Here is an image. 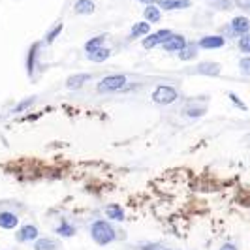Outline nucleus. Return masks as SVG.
I'll return each mask as SVG.
<instances>
[{
    "mask_svg": "<svg viewBox=\"0 0 250 250\" xmlns=\"http://www.w3.org/2000/svg\"><path fill=\"white\" fill-rule=\"evenodd\" d=\"M40 42H36L32 47H30V51H28V57H26V72H28V75H32L34 74V68H36V53L38 49H40Z\"/></svg>",
    "mask_w": 250,
    "mask_h": 250,
    "instance_id": "nucleus-13",
    "label": "nucleus"
},
{
    "mask_svg": "<svg viewBox=\"0 0 250 250\" xmlns=\"http://www.w3.org/2000/svg\"><path fill=\"white\" fill-rule=\"evenodd\" d=\"M17 224H19L17 214L10 213V211H2V213H0V228H4V229H13Z\"/></svg>",
    "mask_w": 250,
    "mask_h": 250,
    "instance_id": "nucleus-11",
    "label": "nucleus"
},
{
    "mask_svg": "<svg viewBox=\"0 0 250 250\" xmlns=\"http://www.w3.org/2000/svg\"><path fill=\"white\" fill-rule=\"evenodd\" d=\"M90 237L94 239V243L98 245H109L117 239V231L107 220H96L90 226Z\"/></svg>",
    "mask_w": 250,
    "mask_h": 250,
    "instance_id": "nucleus-1",
    "label": "nucleus"
},
{
    "mask_svg": "<svg viewBox=\"0 0 250 250\" xmlns=\"http://www.w3.org/2000/svg\"><path fill=\"white\" fill-rule=\"evenodd\" d=\"M61 32H62V25L59 23V25H55L49 30V32H47V36H45V42H47V43H53V42L57 40V36H59Z\"/></svg>",
    "mask_w": 250,
    "mask_h": 250,
    "instance_id": "nucleus-24",
    "label": "nucleus"
},
{
    "mask_svg": "<svg viewBox=\"0 0 250 250\" xmlns=\"http://www.w3.org/2000/svg\"><path fill=\"white\" fill-rule=\"evenodd\" d=\"M104 43H105V36H104V34L90 38L87 43H85V51H87V53H92V51H96V49H100V47H104Z\"/></svg>",
    "mask_w": 250,
    "mask_h": 250,
    "instance_id": "nucleus-18",
    "label": "nucleus"
},
{
    "mask_svg": "<svg viewBox=\"0 0 250 250\" xmlns=\"http://www.w3.org/2000/svg\"><path fill=\"white\" fill-rule=\"evenodd\" d=\"M220 250H237V247H235V245H231V243H226Z\"/></svg>",
    "mask_w": 250,
    "mask_h": 250,
    "instance_id": "nucleus-31",
    "label": "nucleus"
},
{
    "mask_svg": "<svg viewBox=\"0 0 250 250\" xmlns=\"http://www.w3.org/2000/svg\"><path fill=\"white\" fill-rule=\"evenodd\" d=\"M196 53H198L196 45H192V43H187V47H185V49L179 51V59H181V61H192V59L196 57Z\"/></svg>",
    "mask_w": 250,
    "mask_h": 250,
    "instance_id": "nucleus-22",
    "label": "nucleus"
},
{
    "mask_svg": "<svg viewBox=\"0 0 250 250\" xmlns=\"http://www.w3.org/2000/svg\"><path fill=\"white\" fill-rule=\"evenodd\" d=\"M138 2H141V4H147V6H149V4H154L156 0H138Z\"/></svg>",
    "mask_w": 250,
    "mask_h": 250,
    "instance_id": "nucleus-32",
    "label": "nucleus"
},
{
    "mask_svg": "<svg viewBox=\"0 0 250 250\" xmlns=\"http://www.w3.org/2000/svg\"><path fill=\"white\" fill-rule=\"evenodd\" d=\"M235 6L250 13V0H235Z\"/></svg>",
    "mask_w": 250,
    "mask_h": 250,
    "instance_id": "nucleus-29",
    "label": "nucleus"
},
{
    "mask_svg": "<svg viewBox=\"0 0 250 250\" xmlns=\"http://www.w3.org/2000/svg\"><path fill=\"white\" fill-rule=\"evenodd\" d=\"M229 98H231V100H233V104H235V105H239V107H241V109H243V111H245V109H247V105H245V104H243V102L239 100V98H237V94H233V92H229Z\"/></svg>",
    "mask_w": 250,
    "mask_h": 250,
    "instance_id": "nucleus-30",
    "label": "nucleus"
},
{
    "mask_svg": "<svg viewBox=\"0 0 250 250\" xmlns=\"http://www.w3.org/2000/svg\"><path fill=\"white\" fill-rule=\"evenodd\" d=\"M213 8H216V10H229L233 4H231V0H207Z\"/></svg>",
    "mask_w": 250,
    "mask_h": 250,
    "instance_id": "nucleus-25",
    "label": "nucleus"
},
{
    "mask_svg": "<svg viewBox=\"0 0 250 250\" xmlns=\"http://www.w3.org/2000/svg\"><path fill=\"white\" fill-rule=\"evenodd\" d=\"M179 98V92L175 87H169V85H158L152 92V100L160 105H169Z\"/></svg>",
    "mask_w": 250,
    "mask_h": 250,
    "instance_id": "nucleus-2",
    "label": "nucleus"
},
{
    "mask_svg": "<svg viewBox=\"0 0 250 250\" xmlns=\"http://www.w3.org/2000/svg\"><path fill=\"white\" fill-rule=\"evenodd\" d=\"M239 70L243 75H250V57H243L239 61Z\"/></svg>",
    "mask_w": 250,
    "mask_h": 250,
    "instance_id": "nucleus-27",
    "label": "nucleus"
},
{
    "mask_svg": "<svg viewBox=\"0 0 250 250\" xmlns=\"http://www.w3.org/2000/svg\"><path fill=\"white\" fill-rule=\"evenodd\" d=\"M57 233H59V235H62V237H74L75 228L72 224H68L66 220H62V222L59 224V228H57Z\"/></svg>",
    "mask_w": 250,
    "mask_h": 250,
    "instance_id": "nucleus-21",
    "label": "nucleus"
},
{
    "mask_svg": "<svg viewBox=\"0 0 250 250\" xmlns=\"http://www.w3.org/2000/svg\"><path fill=\"white\" fill-rule=\"evenodd\" d=\"M205 113V105H201V107H196L194 104H190L187 109H185V115H188V117H201Z\"/></svg>",
    "mask_w": 250,
    "mask_h": 250,
    "instance_id": "nucleus-23",
    "label": "nucleus"
},
{
    "mask_svg": "<svg viewBox=\"0 0 250 250\" xmlns=\"http://www.w3.org/2000/svg\"><path fill=\"white\" fill-rule=\"evenodd\" d=\"M105 214L111 218V220H125V211H123V207L121 205H107V209H105Z\"/></svg>",
    "mask_w": 250,
    "mask_h": 250,
    "instance_id": "nucleus-19",
    "label": "nucleus"
},
{
    "mask_svg": "<svg viewBox=\"0 0 250 250\" xmlns=\"http://www.w3.org/2000/svg\"><path fill=\"white\" fill-rule=\"evenodd\" d=\"M38 228L34 224H26L23 226L19 231H17V235H15V239L19 241V243H28V241H36L38 239Z\"/></svg>",
    "mask_w": 250,
    "mask_h": 250,
    "instance_id": "nucleus-7",
    "label": "nucleus"
},
{
    "mask_svg": "<svg viewBox=\"0 0 250 250\" xmlns=\"http://www.w3.org/2000/svg\"><path fill=\"white\" fill-rule=\"evenodd\" d=\"M150 34V23L149 21H141V23H136L130 30V36L132 38H141Z\"/></svg>",
    "mask_w": 250,
    "mask_h": 250,
    "instance_id": "nucleus-14",
    "label": "nucleus"
},
{
    "mask_svg": "<svg viewBox=\"0 0 250 250\" xmlns=\"http://www.w3.org/2000/svg\"><path fill=\"white\" fill-rule=\"evenodd\" d=\"M32 102H34V98H26L25 102H21V104H19V105L15 107V113H21L23 109H26L28 105H32Z\"/></svg>",
    "mask_w": 250,
    "mask_h": 250,
    "instance_id": "nucleus-28",
    "label": "nucleus"
},
{
    "mask_svg": "<svg viewBox=\"0 0 250 250\" xmlns=\"http://www.w3.org/2000/svg\"><path fill=\"white\" fill-rule=\"evenodd\" d=\"M158 8L166 10V12H171V10H183L190 6V0H156Z\"/></svg>",
    "mask_w": 250,
    "mask_h": 250,
    "instance_id": "nucleus-9",
    "label": "nucleus"
},
{
    "mask_svg": "<svg viewBox=\"0 0 250 250\" xmlns=\"http://www.w3.org/2000/svg\"><path fill=\"white\" fill-rule=\"evenodd\" d=\"M74 10H75V13H79V15H88V13L94 12V2H92V0H77Z\"/></svg>",
    "mask_w": 250,
    "mask_h": 250,
    "instance_id": "nucleus-16",
    "label": "nucleus"
},
{
    "mask_svg": "<svg viewBox=\"0 0 250 250\" xmlns=\"http://www.w3.org/2000/svg\"><path fill=\"white\" fill-rule=\"evenodd\" d=\"M198 74L201 75H220V64L216 62H201L198 64Z\"/></svg>",
    "mask_w": 250,
    "mask_h": 250,
    "instance_id": "nucleus-12",
    "label": "nucleus"
},
{
    "mask_svg": "<svg viewBox=\"0 0 250 250\" xmlns=\"http://www.w3.org/2000/svg\"><path fill=\"white\" fill-rule=\"evenodd\" d=\"M143 15H145V19H147L149 23H158L160 17H162V10H160L158 6H154V4H149V6L145 8Z\"/></svg>",
    "mask_w": 250,
    "mask_h": 250,
    "instance_id": "nucleus-15",
    "label": "nucleus"
},
{
    "mask_svg": "<svg viewBox=\"0 0 250 250\" xmlns=\"http://www.w3.org/2000/svg\"><path fill=\"white\" fill-rule=\"evenodd\" d=\"M231 30H233V34H239V36L249 34L250 32L249 17H245V15H237V17H233V19H231Z\"/></svg>",
    "mask_w": 250,
    "mask_h": 250,
    "instance_id": "nucleus-8",
    "label": "nucleus"
},
{
    "mask_svg": "<svg viewBox=\"0 0 250 250\" xmlns=\"http://www.w3.org/2000/svg\"><path fill=\"white\" fill-rule=\"evenodd\" d=\"M126 85V75L123 74H115L104 77L100 83H98V92H115V90H121Z\"/></svg>",
    "mask_w": 250,
    "mask_h": 250,
    "instance_id": "nucleus-3",
    "label": "nucleus"
},
{
    "mask_svg": "<svg viewBox=\"0 0 250 250\" xmlns=\"http://www.w3.org/2000/svg\"><path fill=\"white\" fill-rule=\"evenodd\" d=\"M173 32L171 30H158V32H152V34H147L145 40H143V47L145 49H152V47H156V45H162L164 40H167V38L171 36Z\"/></svg>",
    "mask_w": 250,
    "mask_h": 250,
    "instance_id": "nucleus-5",
    "label": "nucleus"
},
{
    "mask_svg": "<svg viewBox=\"0 0 250 250\" xmlns=\"http://www.w3.org/2000/svg\"><path fill=\"white\" fill-rule=\"evenodd\" d=\"M88 81H90V74H74L66 79V88H70V90L81 88Z\"/></svg>",
    "mask_w": 250,
    "mask_h": 250,
    "instance_id": "nucleus-10",
    "label": "nucleus"
},
{
    "mask_svg": "<svg viewBox=\"0 0 250 250\" xmlns=\"http://www.w3.org/2000/svg\"><path fill=\"white\" fill-rule=\"evenodd\" d=\"M224 43H226L224 36H218V34L203 36L198 42V45H200L201 49H220V47H224Z\"/></svg>",
    "mask_w": 250,
    "mask_h": 250,
    "instance_id": "nucleus-6",
    "label": "nucleus"
},
{
    "mask_svg": "<svg viewBox=\"0 0 250 250\" xmlns=\"http://www.w3.org/2000/svg\"><path fill=\"white\" fill-rule=\"evenodd\" d=\"M109 55H111V51L107 49V47H100V49L92 51V53H87V57L92 62H104V61L109 59Z\"/></svg>",
    "mask_w": 250,
    "mask_h": 250,
    "instance_id": "nucleus-17",
    "label": "nucleus"
},
{
    "mask_svg": "<svg viewBox=\"0 0 250 250\" xmlns=\"http://www.w3.org/2000/svg\"><path fill=\"white\" fill-rule=\"evenodd\" d=\"M187 38L181 36V34H171V36L167 38V40H164L162 47L164 51H167V53H179V51H183L187 47Z\"/></svg>",
    "mask_w": 250,
    "mask_h": 250,
    "instance_id": "nucleus-4",
    "label": "nucleus"
},
{
    "mask_svg": "<svg viewBox=\"0 0 250 250\" xmlns=\"http://www.w3.org/2000/svg\"><path fill=\"white\" fill-rule=\"evenodd\" d=\"M34 250H57V243L53 239H36Z\"/></svg>",
    "mask_w": 250,
    "mask_h": 250,
    "instance_id": "nucleus-20",
    "label": "nucleus"
},
{
    "mask_svg": "<svg viewBox=\"0 0 250 250\" xmlns=\"http://www.w3.org/2000/svg\"><path fill=\"white\" fill-rule=\"evenodd\" d=\"M239 49L243 51V53H247V55H250V32L239 38Z\"/></svg>",
    "mask_w": 250,
    "mask_h": 250,
    "instance_id": "nucleus-26",
    "label": "nucleus"
}]
</instances>
